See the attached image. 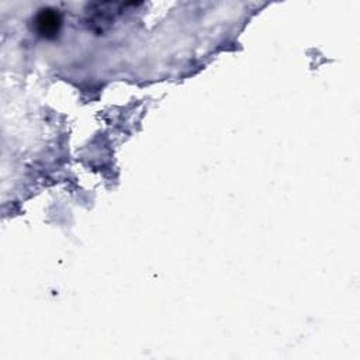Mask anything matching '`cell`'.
Masks as SVG:
<instances>
[{
	"label": "cell",
	"instance_id": "obj_2",
	"mask_svg": "<svg viewBox=\"0 0 360 360\" xmlns=\"http://www.w3.org/2000/svg\"><path fill=\"white\" fill-rule=\"evenodd\" d=\"M62 22H63V20H62L60 13L51 7L41 8L32 20L35 32L39 37L46 38V39H52L59 34Z\"/></svg>",
	"mask_w": 360,
	"mask_h": 360
},
{
	"label": "cell",
	"instance_id": "obj_1",
	"mask_svg": "<svg viewBox=\"0 0 360 360\" xmlns=\"http://www.w3.org/2000/svg\"><path fill=\"white\" fill-rule=\"evenodd\" d=\"M124 3H93L86 8V22L96 32L105 31L124 10Z\"/></svg>",
	"mask_w": 360,
	"mask_h": 360
}]
</instances>
